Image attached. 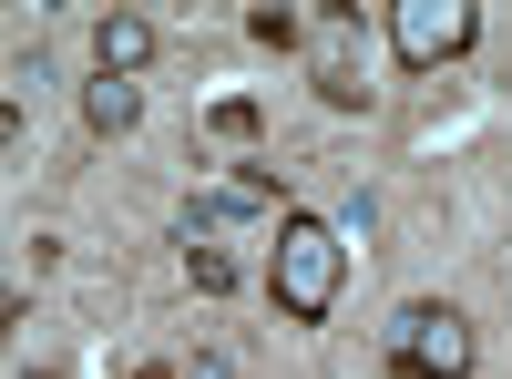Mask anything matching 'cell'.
Here are the masks:
<instances>
[{"label":"cell","instance_id":"cell-1","mask_svg":"<svg viewBox=\"0 0 512 379\" xmlns=\"http://www.w3.org/2000/svg\"><path fill=\"white\" fill-rule=\"evenodd\" d=\"M338 277H349V236H338L328 216H277V257H267V287H277V308L297 328H318L338 308Z\"/></svg>","mask_w":512,"mask_h":379},{"label":"cell","instance_id":"cell-2","mask_svg":"<svg viewBox=\"0 0 512 379\" xmlns=\"http://www.w3.org/2000/svg\"><path fill=\"white\" fill-rule=\"evenodd\" d=\"M390 369L400 379H472V359H482V339H472V318H461L451 298H410L400 318H390Z\"/></svg>","mask_w":512,"mask_h":379},{"label":"cell","instance_id":"cell-3","mask_svg":"<svg viewBox=\"0 0 512 379\" xmlns=\"http://www.w3.org/2000/svg\"><path fill=\"white\" fill-rule=\"evenodd\" d=\"M267 216H277V175H267V164H246V175H226V185L185 195L175 236H185V246H226L236 226H267Z\"/></svg>","mask_w":512,"mask_h":379},{"label":"cell","instance_id":"cell-4","mask_svg":"<svg viewBox=\"0 0 512 379\" xmlns=\"http://www.w3.org/2000/svg\"><path fill=\"white\" fill-rule=\"evenodd\" d=\"M390 41H400L410 72H431V62H461V52L482 41V11H472V0H400V11H390Z\"/></svg>","mask_w":512,"mask_h":379},{"label":"cell","instance_id":"cell-5","mask_svg":"<svg viewBox=\"0 0 512 379\" xmlns=\"http://www.w3.org/2000/svg\"><path fill=\"white\" fill-rule=\"evenodd\" d=\"M93 62H103L113 82H134V72L154 62V21H144V11H103V21H93Z\"/></svg>","mask_w":512,"mask_h":379},{"label":"cell","instance_id":"cell-6","mask_svg":"<svg viewBox=\"0 0 512 379\" xmlns=\"http://www.w3.org/2000/svg\"><path fill=\"white\" fill-rule=\"evenodd\" d=\"M82 123H93V134H134V123H144V82L93 72V82H82Z\"/></svg>","mask_w":512,"mask_h":379},{"label":"cell","instance_id":"cell-7","mask_svg":"<svg viewBox=\"0 0 512 379\" xmlns=\"http://www.w3.org/2000/svg\"><path fill=\"white\" fill-rule=\"evenodd\" d=\"M318 93H328L338 113H369V72H359L349 52H328V62H318Z\"/></svg>","mask_w":512,"mask_h":379},{"label":"cell","instance_id":"cell-8","mask_svg":"<svg viewBox=\"0 0 512 379\" xmlns=\"http://www.w3.org/2000/svg\"><path fill=\"white\" fill-rule=\"evenodd\" d=\"M185 277L205 287V298H226V287H236V257H226V246H185Z\"/></svg>","mask_w":512,"mask_h":379},{"label":"cell","instance_id":"cell-9","mask_svg":"<svg viewBox=\"0 0 512 379\" xmlns=\"http://www.w3.org/2000/svg\"><path fill=\"white\" fill-rule=\"evenodd\" d=\"M246 31L267 41V52H297V31H308V21H297V11H246Z\"/></svg>","mask_w":512,"mask_h":379},{"label":"cell","instance_id":"cell-10","mask_svg":"<svg viewBox=\"0 0 512 379\" xmlns=\"http://www.w3.org/2000/svg\"><path fill=\"white\" fill-rule=\"evenodd\" d=\"M216 134H226V144H256V103H246V93L216 103Z\"/></svg>","mask_w":512,"mask_h":379},{"label":"cell","instance_id":"cell-11","mask_svg":"<svg viewBox=\"0 0 512 379\" xmlns=\"http://www.w3.org/2000/svg\"><path fill=\"white\" fill-rule=\"evenodd\" d=\"M185 379H246V369H236L226 349H195V359H185Z\"/></svg>","mask_w":512,"mask_h":379}]
</instances>
